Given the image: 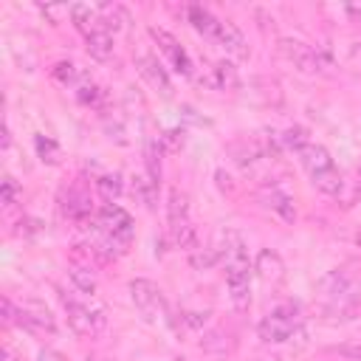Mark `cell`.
<instances>
[{"instance_id": "cell-5", "label": "cell", "mask_w": 361, "mask_h": 361, "mask_svg": "<svg viewBox=\"0 0 361 361\" xmlns=\"http://www.w3.org/2000/svg\"><path fill=\"white\" fill-rule=\"evenodd\" d=\"M130 299L135 305V310L147 319V322H158V319H169V305L161 293V288L149 279H133L130 282Z\"/></svg>"}, {"instance_id": "cell-17", "label": "cell", "mask_w": 361, "mask_h": 361, "mask_svg": "<svg viewBox=\"0 0 361 361\" xmlns=\"http://www.w3.org/2000/svg\"><path fill=\"white\" fill-rule=\"evenodd\" d=\"M62 212H65L71 220L85 223V220L90 217V200H87V195L79 192V189H71L68 197H65V203H62Z\"/></svg>"}, {"instance_id": "cell-30", "label": "cell", "mask_w": 361, "mask_h": 361, "mask_svg": "<svg viewBox=\"0 0 361 361\" xmlns=\"http://www.w3.org/2000/svg\"><path fill=\"white\" fill-rule=\"evenodd\" d=\"M338 353L350 361H361V344H344V347H338Z\"/></svg>"}, {"instance_id": "cell-28", "label": "cell", "mask_w": 361, "mask_h": 361, "mask_svg": "<svg viewBox=\"0 0 361 361\" xmlns=\"http://www.w3.org/2000/svg\"><path fill=\"white\" fill-rule=\"evenodd\" d=\"M158 141H161V147H164L169 155H175V152L183 149V141H186V138H183V130H166Z\"/></svg>"}, {"instance_id": "cell-22", "label": "cell", "mask_w": 361, "mask_h": 361, "mask_svg": "<svg viewBox=\"0 0 361 361\" xmlns=\"http://www.w3.org/2000/svg\"><path fill=\"white\" fill-rule=\"evenodd\" d=\"M51 73H54V79H56V82H62L65 87H68V85H71V87H76V85L82 82V76H85L73 62H56Z\"/></svg>"}, {"instance_id": "cell-6", "label": "cell", "mask_w": 361, "mask_h": 361, "mask_svg": "<svg viewBox=\"0 0 361 361\" xmlns=\"http://www.w3.org/2000/svg\"><path fill=\"white\" fill-rule=\"evenodd\" d=\"M279 54H282L296 71H302V73H322L324 68H330L327 56H324L319 48H310V45L302 42V39H290V37L279 39Z\"/></svg>"}, {"instance_id": "cell-20", "label": "cell", "mask_w": 361, "mask_h": 361, "mask_svg": "<svg viewBox=\"0 0 361 361\" xmlns=\"http://www.w3.org/2000/svg\"><path fill=\"white\" fill-rule=\"evenodd\" d=\"M257 271H259L262 279H279V276H282V259H279V254H274V251H259V257H257Z\"/></svg>"}, {"instance_id": "cell-24", "label": "cell", "mask_w": 361, "mask_h": 361, "mask_svg": "<svg viewBox=\"0 0 361 361\" xmlns=\"http://www.w3.org/2000/svg\"><path fill=\"white\" fill-rule=\"evenodd\" d=\"M282 144L299 155V152L310 144V135H307V130H305V127H288V130H285V135H282Z\"/></svg>"}, {"instance_id": "cell-4", "label": "cell", "mask_w": 361, "mask_h": 361, "mask_svg": "<svg viewBox=\"0 0 361 361\" xmlns=\"http://www.w3.org/2000/svg\"><path fill=\"white\" fill-rule=\"evenodd\" d=\"M166 228H169V237L175 245L192 251L197 245L195 240V226H192V217H189V200L183 192L172 189L169 197H166Z\"/></svg>"}, {"instance_id": "cell-23", "label": "cell", "mask_w": 361, "mask_h": 361, "mask_svg": "<svg viewBox=\"0 0 361 361\" xmlns=\"http://www.w3.org/2000/svg\"><path fill=\"white\" fill-rule=\"evenodd\" d=\"M189 262H192L197 271H209L212 265L220 262V259H217V248H200V245H195V248L189 251Z\"/></svg>"}, {"instance_id": "cell-7", "label": "cell", "mask_w": 361, "mask_h": 361, "mask_svg": "<svg viewBox=\"0 0 361 361\" xmlns=\"http://www.w3.org/2000/svg\"><path fill=\"white\" fill-rule=\"evenodd\" d=\"M149 37H152V42L158 45V51L166 56V62H169V68H172L175 73H180V76H192V59H189V54L183 51V45H180L169 31L149 25Z\"/></svg>"}, {"instance_id": "cell-9", "label": "cell", "mask_w": 361, "mask_h": 361, "mask_svg": "<svg viewBox=\"0 0 361 361\" xmlns=\"http://www.w3.org/2000/svg\"><path fill=\"white\" fill-rule=\"evenodd\" d=\"M62 305H65V313H68V324L73 327L76 336H90L93 338L96 333L104 330V316L99 310H90L82 302L68 299V296H62Z\"/></svg>"}, {"instance_id": "cell-29", "label": "cell", "mask_w": 361, "mask_h": 361, "mask_svg": "<svg viewBox=\"0 0 361 361\" xmlns=\"http://www.w3.org/2000/svg\"><path fill=\"white\" fill-rule=\"evenodd\" d=\"M14 197H17V183H14V178H3V189H0V200H3V206H11L14 203Z\"/></svg>"}, {"instance_id": "cell-3", "label": "cell", "mask_w": 361, "mask_h": 361, "mask_svg": "<svg viewBox=\"0 0 361 361\" xmlns=\"http://www.w3.org/2000/svg\"><path fill=\"white\" fill-rule=\"evenodd\" d=\"M259 338L268 344H285L290 341L296 333H302V310L293 302H282L276 305L271 313L262 316L259 322Z\"/></svg>"}, {"instance_id": "cell-14", "label": "cell", "mask_w": 361, "mask_h": 361, "mask_svg": "<svg viewBox=\"0 0 361 361\" xmlns=\"http://www.w3.org/2000/svg\"><path fill=\"white\" fill-rule=\"evenodd\" d=\"M203 82L209 87H214V90H237L240 87V73H237V68L231 62L220 59V62H214L209 68V73L203 76Z\"/></svg>"}, {"instance_id": "cell-1", "label": "cell", "mask_w": 361, "mask_h": 361, "mask_svg": "<svg viewBox=\"0 0 361 361\" xmlns=\"http://www.w3.org/2000/svg\"><path fill=\"white\" fill-rule=\"evenodd\" d=\"M217 259L226 268V285H228L231 305L240 313L248 310V305H251V259H248V248H245V240L240 231H234V228L220 231Z\"/></svg>"}, {"instance_id": "cell-31", "label": "cell", "mask_w": 361, "mask_h": 361, "mask_svg": "<svg viewBox=\"0 0 361 361\" xmlns=\"http://www.w3.org/2000/svg\"><path fill=\"white\" fill-rule=\"evenodd\" d=\"M37 361H56V355H54V353H48V350H42V353L37 355Z\"/></svg>"}, {"instance_id": "cell-13", "label": "cell", "mask_w": 361, "mask_h": 361, "mask_svg": "<svg viewBox=\"0 0 361 361\" xmlns=\"http://www.w3.org/2000/svg\"><path fill=\"white\" fill-rule=\"evenodd\" d=\"M214 42L220 45V48H226L234 59H248V45H245V37L240 34V28L234 25V23H228V20H223L220 23V31H217V37H214Z\"/></svg>"}, {"instance_id": "cell-12", "label": "cell", "mask_w": 361, "mask_h": 361, "mask_svg": "<svg viewBox=\"0 0 361 361\" xmlns=\"http://www.w3.org/2000/svg\"><path fill=\"white\" fill-rule=\"evenodd\" d=\"M17 324H23V327H28L31 333H54L56 330V324H54V319H51V313L42 307V305H25V307H20L17 310Z\"/></svg>"}, {"instance_id": "cell-26", "label": "cell", "mask_w": 361, "mask_h": 361, "mask_svg": "<svg viewBox=\"0 0 361 361\" xmlns=\"http://www.w3.org/2000/svg\"><path fill=\"white\" fill-rule=\"evenodd\" d=\"M96 189H99V195H102L107 203H113V200L121 195V180H118V175H99Z\"/></svg>"}, {"instance_id": "cell-25", "label": "cell", "mask_w": 361, "mask_h": 361, "mask_svg": "<svg viewBox=\"0 0 361 361\" xmlns=\"http://www.w3.org/2000/svg\"><path fill=\"white\" fill-rule=\"evenodd\" d=\"M34 147H37V155H39V161H45V164H56L59 161V147H56V141H51L48 135H37L34 138Z\"/></svg>"}, {"instance_id": "cell-15", "label": "cell", "mask_w": 361, "mask_h": 361, "mask_svg": "<svg viewBox=\"0 0 361 361\" xmlns=\"http://www.w3.org/2000/svg\"><path fill=\"white\" fill-rule=\"evenodd\" d=\"M85 48H87V54H90L93 59L107 62V59L113 56V37H110V31L99 23L96 28H90V31L85 34Z\"/></svg>"}, {"instance_id": "cell-18", "label": "cell", "mask_w": 361, "mask_h": 361, "mask_svg": "<svg viewBox=\"0 0 361 361\" xmlns=\"http://www.w3.org/2000/svg\"><path fill=\"white\" fill-rule=\"evenodd\" d=\"M96 14H99V20H102V25H104L107 31H118V28H124V23H130L127 11H124L121 6H116V3L96 6Z\"/></svg>"}, {"instance_id": "cell-21", "label": "cell", "mask_w": 361, "mask_h": 361, "mask_svg": "<svg viewBox=\"0 0 361 361\" xmlns=\"http://www.w3.org/2000/svg\"><path fill=\"white\" fill-rule=\"evenodd\" d=\"M144 164H147V178L152 183H158L161 180V147H158V141L144 144Z\"/></svg>"}, {"instance_id": "cell-8", "label": "cell", "mask_w": 361, "mask_h": 361, "mask_svg": "<svg viewBox=\"0 0 361 361\" xmlns=\"http://www.w3.org/2000/svg\"><path fill=\"white\" fill-rule=\"evenodd\" d=\"M99 228L107 231L110 237H116L121 245H127L133 240V234H135L133 217L118 203H102V209H99Z\"/></svg>"}, {"instance_id": "cell-32", "label": "cell", "mask_w": 361, "mask_h": 361, "mask_svg": "<svg viewBox=\"0 0 361 361\" xmlns=\"http://www.w3.org/2000/svg\"><path fill=\"white\" fill-rule=\"evenodd\" d=\"M355 197H361V166L355 172Z\"/></svg>"}, {"instance_id": "cell-27", "label": "cell", "mask_w": 361, "mask_h": 361, "mask_svg": "<svg viewBox=\"0 0 361 361\" xmlns=\"http://www.w3.org/2000/svg\"><path fill=\"white\" fill-rule=\"evenodd\" d=\"M155 189H158V183H152L147 175H135V178H133V192L138 195V200H141L144 206H152Z\"/></svg>"}, {"instance_id": "cell-19", "label": "cell", "mask_w": 361, "mask_h": 361, "mask_svg": "<svg viewBox=\"0 0 361 361\" xmlns=\"http://www.w3.org/2000/svg\"><path fill=\"white\" fill-rule=\"evenodd\" d=\"M68 276H71V282L76 285V290H82V293H96V276H93V271H90L87 265L71 262Z\"/></svg>"}, {"instance_id": "cell-11", "label": "cell", "mask_w": 361, "mask_h": 361, "mask_svg": "<svg viewBox=\"0 0 361 361\" xmlns=\"http://www.w3.org/2000/svg\"><path fill=\"white\" fill-rule=\"evenodd\" d=\"M259 200L274 212V214H279L285 223H293L296 220V209H293V200L279 189V186H262L259 189Z\"/></svg>"}, {"instance_id": "cell-10", "label": "cell", "mask_w": 361, "mask_h": 361, "mask_svg": "<svg viewBox=\"0 0 361 361\" xmlns=\"http://www.w3.org/2000/svg\"><path fill=\"white\" fill-rule=\"evenodd\" d=\"M135 68H138V73L147 79L149 87H155L161 96H172V82H169L164 65H161L152 54H138V56H135Z\"/></svg>"}, {"instance_id": "cell-16", "label": "cell", "mask_w": 361, "mask_h": 361, "mask_svg": "<svg viewBox=\"0 0 361 361\" xmlns=\"http://www.w3.org/2000/svg\"><path fill=\"white\" fill-rule=\"evenodd\" d=\"M189 23H192V28L197 31V34H203L206 39H212L214 42V37H217V31H220V17H214L209 8H203V6H189Z\"/></svg>"}, {"instance_id": "cell-2", "label": "cell", "mask_w": 361, "mask_h": 361, "mask_svg": "<svg viewBox=\"0 0 361 361\" xmlns=\"http://www.w3.org/2000/svg\"><path fill=\"white\" fill-rule=\"evenodd\" d=\"M299 161H302V166L307 169L313 186H316L319 192H324V195H330V197L341 195L344 180H341V175H338V169H336L330 152H327L322 144H313V141H310V144L299 152Z\"/></svg>"}]
</instances>
